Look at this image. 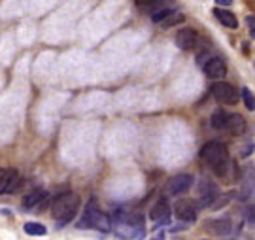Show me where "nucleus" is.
<instances>
[{
  "label": "nucleus",
  "mask_w": 255,
  "mask_h": 240,
  "mask_svg": "<svg viewBox=\"0 0 255 240\" xmlns=\"http://www.w3.org/2000/svg\"><path fill=\"white\" fill-rule=\"evenodd\" d=\"M112 220V231L118 235L119 239L130 240V239H144L146 235V225H144V218L140 214H128L123 208H119L114 214Z\"/></svg>",
  "instance_id": "1"
},
{
  "label": "nucleus",
  "mask_w": 255,
  "mask_h": 240,
  "mask_svg": "<svg viewBox=\"0 0 255 240\" xmlns=\"http://www.w3.org/2000/svg\"><path fill=\"white\" fill-rule=\"evenodd\" d=\"M201 159L214 168V172L218 176H227L229 166H231V159H229V149L223 142L212 140L208 144H204L201 149Z\"/></svg>",
  "instance_id": "2"
},
{
  "label": "nucleus",
  "mask_w": 255,
  "mask_h": 240,
  "mask_svg": "<svg viewBox=\"0 0 255 240\" xmlns=\"http://www.w3.org/2000/svg\"><path fill=\"white\" fill-rule=\"evenodd\" d=\"M80 197L72 191H66L55 197V201L51 203V214L53 218L59 222V227H64L66 223H70L76 218V214L80 210Z\"/></svg>",
  "instance_id": "3"
},
{
  "label": "nucleus",
  "mask_w": 255,
  "mask_h": 240,
  "mask_svg": "<svg viewBox=\"0 0 255 240\" xmlns=\"http://www.w3.org/2000/svg\"><path fill=\"white\" fill-rule=\"evenodd\" d=\"M80 229H95L101 233H110L112 231V220L108 214H104L97 206V201L91 199L89 203L85 204V212L82 216V222L78 223Z\"/></svg>",
  "instance_id": "4"
},
{
  "label": "nucleus",
  "mask_w": 255,
  "mask_h": 240,
  "mask_svg": "<svg viewBox=\"0 0 255 240\" xmlns=\"http://www.w3.org/2000/svg\"><path fill=\"white\" fill-rule=\"evenodd\" d=\"M212 97L221 104H237V89L227 82H218L212 85Z\"/></svg>",
  "instance_id": "5"
},
{
  "label": "nucleus",
  "mask_w": 255,
  "mask_h": 240,
  "mask_svg": "<svg viewBox=\"0 0 255 240\" xmlns=\"http://www.w3.org/2000/svg\"><path fill=\"white\" fill-rule=\"evenodd\" d=\"M174 214H176V218H178L180 222L193 223L197 220L199 208H197V204L193 203V201H189V199H182V201H176V204H174Z\"/></svg>",
  "instance_id": "6"
},
{
  "label": "nucleus",
  "mask_w": 255,
  "mask_h": 240,
  "mask_svg": "<svg viewBox=\"0 0 255 240\" xmlns=\"http://www.w3.org/2000/svg\"><path fill=\"white\" fill-rule=\"evenodd\" d=\"M193 185V176L191 174H176L168 180L166 184V193L176 197V195L187 193Z\"/></svg>",
  "instance_id": "7"
},
{
  "label": "nucleus",
  "mask_w": 255,
  "mask_h": 240,
  "mask_svg": "<svg viewBox=\"0 0 255 240\" xmlns=\"http://www.w3.org/2000/svg\"><path fill=\"white\" fill-rule=\"evenodd\" d=\"M199 42H201V38H199V32L195 28H182L176 34V46L183 49V51L195 49V47L199 46Z\"/></svg>",
  "instance_id": "8"
},
{
  "label": "nucleus",
  "mask_w": 255,
  "mask_h": 240,
  "mask_svg": "<svg viewBox=\"0 0 255 240\" xmlns=\"http://www.w3.org/2000/svg\"><path fill=\"white\" fill-rule=\"evenodd\" d=\"M204 74L212 78V80H221L223 76L227 74V63L223 59H219V57H212L204 65Z\"/></svg>",
  "instance_id": "9"
},
{
  "label": "nucleus",
  "mask_w": 255,
  "mask_h": 240,
  "mask_svg": "<svg viewBox=\"0 0 255 240\" xmlns=\"http://www.w3.org/2000/svg\"><path fill=\"white\" fill-rule=\"evenodd\" d=\"M19 184H21V176L15 168H9L6 170V176H4V182L0 185V195H9L17 191Z\"/></svg>",
  "instance_id": "10"
},
{
  "label": "nucleus",
  "mask_w": 255,
  "mask_h": 240,
  "mask_svg": "<svg viewBox=\"0 0 255 240\" xmlns=\"http://www.w3.org/2000/svg\"><path fill=\"white\" fill-rule=\"evenodd\" d=\"M170 212H172V208H170L168 201H166V199H159V201L153 204V208H151V212H149V218H151L153 222H168Z\"/></svg>",
  "instance_id": "11"
},
{
  "label": "nucleus",
  "mask_w": 255,
  "mask_h": 240,
  "mask_svg": "<svg viewBox=\"0 0 255 240\" xmlns=\"http://www.w3.org/2000/svg\"><path fill=\"white\" fill-rule=\"evenodd\" d=\"M248 129L246 120L240 114H227V123H225V130L231 134H244Z\"/></svg>",
  "instance_id": "12"
},
{
  "label": "nucleus",
  "mask_w": 255,
  "mask_h": 240,
  "mask_svg": "<svg viewBox=\"0 0 255 240\" xmlns=\"http://www.w3.org/2000/svg\"><path fill=\"white\" fill-rule=\"evenodd\" d=\"M214 13H216V19H218V21L221 23V25H223V27L238 28V19H237V15L231 11V9L216 8V9H214Z\"/></svg>",
  "instance_id": "13"
},
{
  "label": "nucleus",
  "mask_w": 255,
  "mask_h": 240,
  "mask_svg": "<svg viewBox=\"0 0 255 240\" xmlns=\"http://www.w3.org/2000/svg\"><path fill=\"white\" fill-rule=\"evenodd\" d=\"M46 197H47V193L44 189H34V191H30V193L25 195V199H23V208H25V210L36 208V206H40V203H42Z\"/></svg>",
  "instance_id": "14"
},
{
  "label": "nucleus",
  "mask_w": 255,
  "mask_h": 240,
  "mask_svg": "<svg viewBox=\"0 0 255 240\" xmlns=\"http://www.w3.org/2000/svg\"><path fill=\"white\" fill-rule=\"evenodd\" d=\"M206 229H208L212 235H216V237H225V235H229V231H231V222H229V220H216V222H208Z\"/></svg>",
  "instance_id": "15"
},
{
  "label": "nucleus",
  "mask_w": 255,
  "mask_h": 240,
  "mask_svg": "<svg viewBox=\"0 0 255 240\" xmlns=\"http://www.w3.org/2000/svg\"><path fill=\"white\" fill-rule=\"evenodd\" d=\"M185 21V17H183V13H180V11H176V9H172L166 17L159 23L161 25V28H170V27H176V25H180V23H183Z\"/></svg>",
  "instance_id": "16"
},
{
  "label": "nucleus",
  "mask_w": 255,
  "mask_h": 240,
  "mask_svg": "<svg viewBox=\"0 0 255 240\" xmlns=\"http://www.w3.org/2000/svg\"><path fill=\"white\" fill-rule=\"evenodd\" d=\"M225 123H227V112L225 110L214 112V116H212V127L218 130H225Z\"/></svg>",
  "instance_id": "17"
},
{
  "label": "nucleus",
  "mask_w": 255,
  "mask_h": 240,
  "mask_svg": "<svg viewBox=\"0 0 255 240\" xmlns=\"http://www.w3.org/2000/svg\"><path fill=\"white\" fill-rule=\"evenodd\" d=\"M25 233L27 235H32V237H42V235H46L47 233V229L42 225V223H36V222H28V223H25Z\"/></svg>",
  "instance_id": "18"
},
{
  "label": "nucleus",
  "mask_w": 255,
  "mask_h": 240,
  "mask_svg": "<svg viewBox=\"0 0 255 240\" xmlns=\"http://www.w3.org/2000/svg\"><path fill=\"white\" fill-rule=\"evenodd\" d=\"M242 97H244V102H246V108L248 110H255V99H254V93L250 89H242Z\"/></svg>",
  "instance_id": "19"
},
{
  "label": "nucleus",
  "mask_w": 255,
  "mask_h": 240,
  "mask_svg": "<svg viewBox=\"0 0 255 240\" xmlns=\"http://www.w3.org/2000/svg\"><path fill=\"white\" fill-rule=\"evenodd\" d=\"M246 218H248V222L250 223H254V206H252V208H248Z\"/></svg>",
  "instance_id": "20"
},
{
  "label": "nucleus",
  "mask_w": 255,
  "mask_h": 240,
  "mask_svg": "<svg viewBox=\"0 0 255 240\" xmlns=\"http://www.w3.org/2000/svg\"><path fill=\"white\" fill-rule=\"evenodd\" d=\"M248 25H250V30H252V38H254V25H255L254 15H250V17H248Z\"/></svg>",
  "instance_id": "21"
},
{
  "label": "nucleus",
  "mask_w": 255,
  "mask_h": 240,
  "mask_svg": "<svg viewBox=\"0 0 255 240\" xmlns=\"http://www.w3.org/2000/svg\"><path fill=\"white\" fill-rule=\"evenodd\" d=\"M4 176H6V170L0 168V185H2V182H4Z\"/></svg>",
  "instance_id": "22"
},
{
  "label": "nucleus",
  "mask_w": 255,
  "mask_h": 240,
  "mask_svg": "<svg viewBox=\"0 0 255 240\" xmlns=\"http://www.w3.org/2000/svg\"><path fill=\"white\" fill-rule=\"evenodd\" d=\"M231 4V0H219L218 2V6H229Z\"/></svg>",
  "instance_id": "23"
},
{
  "label": "nucleus",
  "mask_w": 255,
  "mask_h": 240,
  "mask_svg": "<svg viewBox=\"0 0 255 240\" xmlns=\"http://www.w3.org/2000/svg\"><path fill=\"white\" fill-rule=\"evenodd\" d=\"M155 240H163V235H159V237H157Z\"/></svg>",
  "instance_id": "24"
}]
</instances>
